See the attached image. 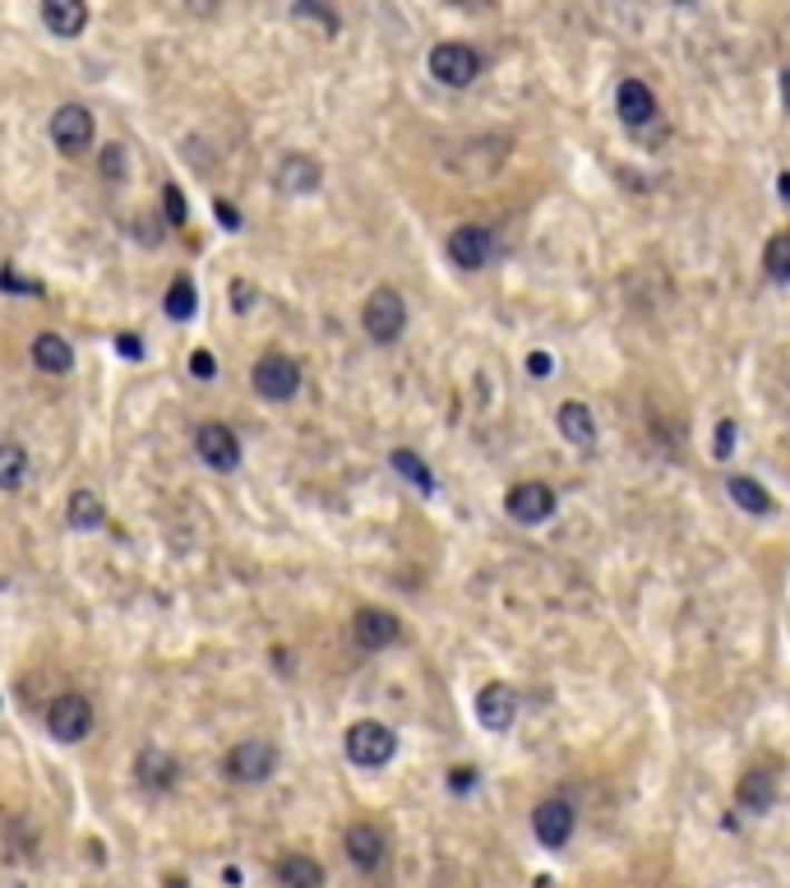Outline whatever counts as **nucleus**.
Here are the masks:
<instances>
[{
  "instance_id": "f3484780",
  "label": "nucleus",
  "mask_w": 790,
  "mask_h": 888,
  "mask_svg": "<svg viewBox=\"0 0 790 888\" xmlns=\"http://www.w3.org/2000/svg\"><path fill=\"white\" fill-rule=\"evenodd\" d=\"M615 98H620L624 126H647V120L656 116V98H652V88H647L643 79H624Z\"/></svg>"
},
{
  "instance_id": "2eb2a0df",
  "label": "nucleus",
  "mask_w": 790,
  "mask_h": 888,
  "mask_svg": "<svg viewBox=\"0 0 790 888\" xmlns=\"http://www.w3.org/2000/svg\"><path fill=\"white\" fill-rule=\"evenodd\" d=\"M320 180H324V172H320V163H314L310 153H292V158H282V167H277V186L287 195L320 191Z\"/></svg>"
},
{
  "instance_id": "473e14b6",
  "label": "nucleus",
  "mask_w": 790,
  "mask_h": 888,
  "mask_svg": "<svg viewBox=\"0 0 790 888\" xmlns=\"http://www.w3.org/2000/svg\"><path fill=\"white\" fill-rule=\"evenodd\" d=\"M213 213H217V223H223L227 232H236V227H241V213H236L227 199H217V204H213Z\"/></svg>"
},
{
  "instance_id": "dca6fc26",
  "label": "nucleus",
  "mask_w": 790,
  "mask_h": 888,
  "mask_svg": "<svg viewBox=\"0 0 790 888\" xmlns=\"http://www.w3.org/2000/svg\"><path fill=\"white\" fill-rule=\"evenodd\" d=\"M42 23L51 28L56 38H79L84 23H88V6H84V0H47Z\"/></svg>"
},
{
  "instance_id": "f03ea898",
  "label": "nucleus",
  "mask_w": 790,
  "mask_h": 888,
  "mask_svg": "<svg viewBox=\"0 0 790 888\" xmlns=\"http://www.w3.org/2000/svg\"><path fill=\"white\" fill-rule=\"evenodd\" d=\"M361 320H365V333L374 343H398V333L407 329V305H402V296L393 292V287H374L370 296H365V311H361Z\"/></svg>"
},
{
  "instance_id": "c756f323",
  "label": "nucleus",
  "mask_w": 790,
  "mask_h": 888,
  "mask_svg": "<svg viewBox=\"0 0 790 888\" xmlns=\"http://www.w3.org/2000/svg\"><path fill=\"white\" fill-rule=\"evenodd\" d=\"M292 14H296V19H320V23L329 28V33H338V23H342L333 10H324V6H310V0H301V6H296Z\"/></svg>"
},
{
  "instance_id": "ea45409f",
  "label": "nucleus",
  "mask_w": 790,
  "mask_h": 888,
  "mask_svg": "<svg viewBox=\"0 0 790 888\" xmlns=\"http://www.w3.org/2000/svg\"><path fill=\"white\" fill-rule=\"evenodd\" d=\"M781 103H786V111H790V70L781 75Z\"/></svg>"
},
{
  "instance_id": "6ab92c4d",
  "label": "nucleus",
  "mask_w": 790,
  "mask_h": 888,
  "mask_svg": "<svg viewBox=\"0 0 790 888\" xmlns=\"http://www.w3.org/2000/svg\"><path fill=\"white\" fill-rule=\"evenodd\" d=\"M277 879H282V888H324L320 861L305 856V851H287V856H282V861H277Z\"/></svg>"
},
{
  "instance_id": "a878e982",
  "label": "nucleus",
  "mask_w": 790,
  "mask_h": 888,
  "mask_svg": "<svg viewBox=\"0 0 790 888\" xmlns=\"http://www.w3.org/2000/svg\"><path fill=\"white\" fill-rule=\"evenodd\" d=\"M763 269L772 283H790V232H777L763 251Z\"/></svg>"
},
{
  "instance_id": "a19ab883",
  "label": "nucleus",
  "mask_w": 790,
  "mask_h": 888,
  "mask_svg": "<svg viewBox=\"0 0 790 888\" xmlns=\"http://www.w3.org/2000/svg\"><path fill=\"white\" fill-rule=\"evenodd\" d=\"M781 199H790V172L781 176Z\"/></svg>"
},
{
  "instance_id": "c9c22d12",
  "label": "nucleus",
  "mask_w": 790,
  "mask_h": 888,
  "mask_svg": "<svg viewBox=\"0 0 790 888\" xmlns=\"http://www.w3.org/2000/svg\"><path fill=\"white\" fill-rule=\"evenodd\" d=\"M527 365H531V375H550V357L546 352H531Z\"/></svg>"
},
{
  "instance_id": "0eeeda50",
  "label": "nucleus",
  "mask_w": 790,
  "mask_h": 888,
  "mask_svg": "<svg viewBox=\"0 0 790 888\" xmlns=\"http://www.w3.org/2000/svg\"><path fill=\"white\" fill-rule=\"evenodd\" d=\"M195 449H199L204 463L217 468V472H232L241 463V440H236L232 426H223V421H204L199 431H195Z\"/></svg>"
},
{
  "instance_id": "423d86ee",
  "label": "nucleus",
  "mask_w": 790,
  "mask_h": 888,
  "mask_svg": "<svg viewBox=\"0 0 790 888\" xmlns=\"http://www.w3.org/2000/svg\"><path fill=\"white\" fill-rule=\"evenodd\" d=\"M51 144L66 153V158H79V153L92 144V111L79 103H66L51 116Z\"/></svg>"
},
{
  "instance_id": "aec40b11",
  "label": "nucleus",
  "mask_w": 790,
  "mask_h": 888,
  "mask_svg": "<svg viewBox=\"0 0 790 888\" xmlns=\"http://www.w3.org/2000/svg\"><path fill=\"white\" fill-rule=\"evenodd\" d=\"M135 773H139V787H148V791H167V787L176 782V759H172L167 750L148 745V750L139 754V763H135Z\"/></svg>"
},
{
  "instance_id": "4c0bfd02",
  "label": "nucleus",
  "mask_w": 790,
  "mask_h": 888,
  "mask_svg": "<svg viewBox=\"0 0 790 888\" xmlns=\"http://www.w3.org/2000/svg\"><path fill=\"white\" fill-rule=\"evenodd\" d=\"M116 348L125 352V357H139L144 348H139V339H130V333H120V339H116Z\"/></svg>"
},
{
  "instance_id": "6e6552de",
  "label": "nucleus",
  "mask_w": 790,
  "mask_h": 888,
  "mask_svg": "<svg viewBox=\"0 0 790 888\" xmlns=\"http://www.w3.org/2000/svg\"><path fill=\"white\" fill-rule=\"evenodd\" d=\"M504 509H509V518H518V524H546V518L555 514V491L546 481H518L509 496H504Z\"/></svg>"
},
{
  "instance_id": "cd10ccee",
  "label": "nucleus",
  "mask_w": 790,
  "mask_h": 888,
  "mask_svg": "<svg viewBox=\"0 0 790 888\" xmlns=\"http://www.w3.org/2000/svg\"><path fill=\"white\" fill-rule=\"evenodd\" d=\"M195 311H199L195 283H189V279H176L172 292H167V315H172V320H195Z\"/></svg>"
},
{
  "instance_id": "f257e3e1",
  "label": "nucleus",
  "mask_w": 790,
  "mask_h": 888,
  "mask_svg": "<svg viewBox=\"0 0 790 888\" xmlns=\"http://www.w3.org/2000/svg\"><path fill=\"white\" fill-rule=\"evenodd\" d=\"M393 754H398V736L384 722L365 718L357 726H347V759H352L357 769H384Z\"/></svg>"
},
{
  "instance_id": "2f4dec72",
  "label": "nucleus",
  "mask_w": 790,
  "mask_h": 888,
  "mask_svg": "<svg viewBox=\"0 0 790 888\" xmlns=\"http://www.w3.org/2000/svg\"><path fill=\"white\" fill-rule=\"evenodd\" d=\"M103 172H107V176H116V180L125 176V148H120V144H111V148L103 153Z\"/></svg>"
},
{
  "instance_id": "7c9ffc66",
  "label": "nucleus",
  "mask_w": 790,
  "mask_h": 888,
  "mask_svg": "<svg viewBox=\"0 0 790 888\" xmlns=\"http://www.w3.org/2000/svg\"><path fill=\"white\" fill-rule=\"evenodd\" d=\"M735 453V421L725 417L721 426H716V458H731Z\"/></svg>"
},
{
  "instance_id": "72a5a7b5",
  "label": "nucleus",
  "mask_w": 790,
  "mask_h": 888,
  "mask_svg": "<svg viewBox=\"0 0 790 888\" xmlns=\"http://www.w3.org/2000/svg\"><path fill=\"white\" fill-rule=\"evenodd\" d=\"M189 371H195V375H199V380H213V357H208V352H204V348H199V352H195V357H189Z\"/></svg>"
},
{
  "instance_id": "b1692460",
  "label": "nucleus",
  "mask_w": 790,
  "mask_h": 888,
  "mask_svg": "<svg viewBox=\"0 0 790 888\" xmlns=\"http://www.w3.org/2000/svg\"><path fill=\"white\" fill-rule=\"evenodd\" d=\"M70 528H79V533H92V528H103V518H107V509H103V500L92 496V491H75L70 496Z\"/></svg>"
},
{
  "instance_id": "c85d7f7f",
  "label": "nucleus",
  "mask_w": 790,
  "mask_h": 888,
  "mask_svg": "<svg viewBox=\"0 0 790 888\" xmlns=\"http://www.w3.org/2000/svg\"><path fill=\"white\" fill-rule=\"evenodd\" d=\"M163 208H167V223H172V227H185V223H189V204H185L181 186H167V195H163Z\"/></svg>"
},
{
  "instance_id": "412c9836",
  "label": "nucleus",
  "mask_w": 790,
  "mask_h": 888,
  "mask_svg": "<svg viewBox=\"0 0 790 888\" xmlns=\"http://www.w3.org/2000/svg\"><path fill=\"white\" fill-rule=\"evenodd\" d=\"M33 361H38V371H47V375H66L75 365V348L60 339V333H38V339H33Z\"/></svg>"
},
{
  "instance_id": "9d476101",
  "label": "nucleus",
  "mask_w": 790,
  "mask_h": 888,
  "mask_svg": "<svg viewBox=\"0 0 790 888\" xmlns=\"http://www.w3.org/2000/svg\"><path fill=\"white\" fill-rule=\"evenodd\" d=\"M352 630H357V643H361V648H370V653L393 648V643L402 638L398 616H393V611H384V606H361L357 621H352Z\"/></svg>"
},
{
  "instance_id": "58836bf2",
  "label": "nucleus",
  "mask_w": 790,
  "mask_h": 888,
  "mask_svg": "<svg viewBox=\"0 0 790 888\" xmlns=\"http://www.w3.org/2000/svg\"><path fill=\"white\" fill-rule=\"evenodd\" d=\"M236 311H250V287L236 283Z\"/></svg>"
},
{
  "instance_id": "ddd939ff",
  "label": "nucleus",
  "mask_w": 790,
  "mask_h": 888,
  "mask_svg": "<svg viewBox=\"0 0 790 888\" xmlns=\"http://www.w3.org/2000/svg\"><path fill=\"white\" fill-rule=\"evenodd\" d=\"M531 829H536V842L559 851L568 838H574V806L568 801H542L531 814Z\"/></svg>"
},
{
  "instance_id": "20e7f679",
  "label": "nucleus",
  "mask_w": 790,
  "mask_h": 888,
  "mask_svg": "<svg viewBox=\"0 0 790 888\" xmlns=\"http://www.w3.org/2000/svg\"><path fill=\"white\" fill-rule=\"evenodd\" d=\"M47 731L60 745H75L92 731V703L84 694H60L47 709Z\"/></svg>"
},
{
  "instance_id": "bb28decb",
  "label": "nucleus",
  "mask_w": 790,
  "mask_h": 888,
  "mask_svg": "<svg viewBox=\"0 0 790 888\" xmlns=\"http://www.w3.org/2000/svg\"><path fill=\"white\" fill-rule=\"evenodd\" d=\"M389 463H393V468H398V472H402L407 481H412L421 496H430V491H435V477H430V468L421 463L417 453H407V449H393V458H389Z\"/></svg>"
},
{
  "instance_id": "4468645a",
  "label": "nucleus",
  "mask_w": 790,
  "mask_h": 888,
  "mask_svg": "<svg viewBox=\"0 0 790 888\" xmlns=\"http://www.w3.org/2000/svg\"><path fill=\"white\" fill-rule=\"evenodd\" d=\"M384 851H389V842H384V829H379V823L361 819V823L347 829V856H352V866L379 870V866H384Z\"/></svg>"
},
{
  "instance_id": "393cba45",
  "label": "nucleus",
  "mask_w": 790,
  "mask_h": 888,
  "mask_svg": "<svg viewBox=\"0 0 790 888\" xmlns=\"http://www.w3.org/2000/svg\"><path fill=\"white\" fill-rule=\"evenodd\" d=\"M23 468H28L23 445L19 440L0 445V486H6V491H19V486H23Z\"/></svg>"
},
{
  "instance_id": "7ed1b4c3",
  "label": "nucleus",
  "mask_w": 790,
  "mask_h": 888,
  "mask_svg": "<svg viewBox=\"0 0 790 888\" xmlns=\"http://www.w3.org/2000/svg\"><path fill=\"white\" fill-rule=\"evenodd\" d=\"M250 384H255L260 398L287 403V398L301 389V365L292 357H282V352H269V357L255 361V375H250Z\"/></svg>"
},
{
  "instance_id": "9b49d317",
  "label": "nucleus",
  "mask_w": 790,
  "mask_h": 888,
  "mask_svg": "<svg viewBox=\"0 0 790 888\" xmlns=\"http://www.w3.org/2000/svg\"><path fill=\"white\" fill-rule=\"evenodd\" d=\"M495 255V232L481 227V223H467V227H453L449 232V260L462 264V269H481L490 264Z\"/></svg>"
},
{
  "instance_id": "a211bd4d",
  "label": "nucleus",
  "mask_w": 790,
  "mask_h": 888,
  "mask_svg": "<svg viewBox=\"0 0 790 888\" xmlns=\"http://www.w3.org/2000/svg\"><path fill=\"white\" fill-rule=\"evenodd\" d=\"M559 436H564L568 445H578V449H592V445H596L592 408H587V403H578V398H568V403L559 408Z\"/></svg>"
},
{
  "instance_id": "e433bc0d",
  "label": "nucleus",
  "mask_w": 790,
  "mask_h": 888,
  "mask_svg": "<svg viewBox=\"0 0 790 888\" xmlns=\"http://www.w3.org/2000/svg\"><path fill=\"white\" fill-rule=\"evenodd\" d=\"M6 287H10V292H33V296L42 292V287H28V283L19 279V273H14V269H6Z\"/></svg>"
},
{
  "instance_id": "1a4fd4ad",
  "label": "nucleus",
  "mask_w": 790,
  "mask_h": 888,
  "mask_svg": "<svg viewBox=\"0 0 790 888\" xmlns=\"http://www.w3.org/2000/svg\"><path fill=\"white\" fill-rule=\"evenodd\" d=\"M277 769V750L273 741H241L232 754H227V773L236 782H269Z\"/></svg>"
},
{
  "instance_id": "f704fd0d",
  "label": "nucleus",
  "mask_w": 790,
  "mask_h": 888,
  "mask_svg": "<svg viewBox=\"0 0 790 888\" xmlns=\"http://www.w3.org/2000/svg\"><path fill=\"white\" fill-rule=\"evenodd\" d=\"M449 787H453V791H471V787H477V773H471V769H453V773H449Z\"/></svg>"
},
{
  "instance_id": "39448f33",
  "label": "nucleus",
  "mask_w": 790,
  "mask_h": 888,
  "mask_svg": "<svg viewBox=\"0 0 790 888\" xmlns=\"http://www.w3.org/2000/svg\"><path fill=\"white\" fill-rule=\"evenodd\" d=\"M430 75L439 84H449V88H467L471 79L481 75V56L471 51L467 42H439L430 51Z\"/></svg>"
},
{
  "instance_id": "5701e85b",
  "label": "nucleus",
  "mask_w": 790,
  "mask_h": 888,
  "mask_svg": "<svg viewBox=\"0 0 790 888\" xmlns=\"http://www.w3.org/2000/svg\"><path fill=\"white\" fill-rule=\"evenodd\" d=\"M725 491H731V500H735L744 514H772V496H768L753 477H731V481H725Z\"/></svg>"
},
{
  "instance_id": "f8f14e48",
  "label": "nucleus",
  "mask_w": 790,
  "mask_h": 888,
  "mask_svg": "<svg viewBox=\"0 0 790 888\" xmlns=\"http://www.w3.org/2000/svg\"><path fill=\"white\" fill-rule=\"evenodd\" d=\"M518 718V694L504 685V681H490L477 690V722L486 731H509Z\"/></svg>"
},
{
  "instance_id": "4be33fe9",
  "label": "nucleus",
  "mask_w": 790,
  "mask_h": 888,
  "mask_svg": "<svg viewBox=\"0 0 790 888\" xmlns=\"http://www.w3.org/2000/svg\"><path fill=\"white\" fill-rule=\"evenodd\" d=\"M735 796H740V806H744V810L763 814V810H772V801H777V778H772V773H763V769H753V773H744V778H740Z\"/></svg>"
}]
</instances>
